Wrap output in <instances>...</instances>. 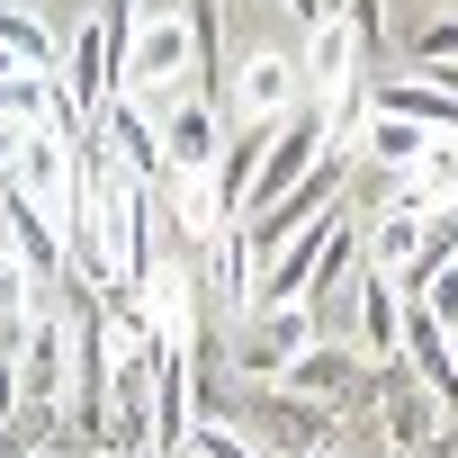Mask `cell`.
Returning <instances> with one entry per match:
<instances>
[{
	"instance_id": "6da1fadb",
	"label": "cell",
	"mask_w": 458,
	"mask_h": 458,
	"mask_svg": "<svg viewBox=\"0 0 458 458\" xmlns=\"http://www.w3.org/2000/svg\"><path fill=\"white\" fill-rule=\"evenodd\" d=\"M198 81V46H189V28H180V10H162V19H135V37H126V64H117V90H135V99H162V90H189ZM207 90V81H198Z\"/></svg>"
},
{
	"instance_id": "7a4b0ae2",
	"label": "cell",
	"mask_w": 458,
	"mask_h": 458,
	"mask_svg": "<svg viewBox=\"0 0 458 458\" xmlns=\"http://www.w3.org/2000/svg\"><path fill=\"white\" fill-rule=\"evenodd\" d=\"M153 117H162V171H207L216 153H225V108H216V90H162L153 99Z\"/></svg>"
},
{
	"instance_id": "3957f363",
	"label": "cell",
	"mask_w": 458,
	"mask_h": 458,
	"mask_svg": "<svg viewBox=\"0 0 458 458\" xmlns=\"http://www.w3.org/2000/svg\"><path fill=\"white\" fill-rule=\"evenodd\" d=\"M297 90H306L315 108H333V99H351V90H360V37H351V19H342V10H324V19L306 28Z\"/></svg>"
},
{
	"instance_id": "277c9868",
	"label": "cell",
	"mask_w": 458,
	"mask_h": 458,
	"mask_svg": "<svg viewBox=\"0 0 458 458\" xmlns=\"http://www.w3.org/2000/svg\"><path fill=\"white\" fill-rule=\"evenodd\" d=\"M306 342H315V315L306 306H252L243 333H234V360H243V377H279Z\"/></svg>"
},
{
	"instance_id": "5b68a950",
	"label": "cell",
	"mask_w": 458,
	"mask_h": 458,
	"mask_svg": "<svg viewBox=\"0 0 458 458\" xmlns=\"http://www.w3.org/2000/svg\"><path fill=\"white\" fill-rule=\"evenodd\" d=\"M270 386H279V395H297V404H324V413H333V404H351V395L369 386V360H360V351H324V342H306Z\"/></svg>"
},
{
	"instance_id": "8992f818",
	"label": "cell",
	"mask_w": 458,
	"mask_h": 458,
	"mask_svg": "<svg viewBox=\"0 0 458 458\" xmlns=\"http://www.w3.org/2000/svg\"><path fill=\"white\" fill-rule=\"evenodd\" d=\"M225 99L243 108V126H279L306 90H297V64H288V55H261V46H252V55L234 64V81H225Z\"/></svg>"
},
{
	"instance_id": "52a82bcc",
	"label": "cell",
	"mask_w": 458,
	"mask_h": 458,
	"mask_svg": "<svg viewBox=\"0 0 458 458\" xmlns=\"http://www.w3.org/2000/svg\"><path fill=\"white\" fill-rule=\"evenodd\" d=\"M369 108H386V117H404V126H422V135L458 144V99H449V90H431L422 72H404V81H377V90H369Z\"/></svg>"
},
{
	"instance_id": "ba28073f",
	"label": "cell",
	"mask_w": 458,
	"mask_h": 458,
	"mask_svg": "<svg viewBox=\"0 0 458 458\" xmlns=\"http://www.w3.org/2000/svg\"><path fill=\"white\" fill-rule=\"evenodd\" d=\"M395 324H404V288L386 270H360V360H395Z\"/></svg>"
},
{
	"instance_id": "9c48e42d",
	"label": "cell",
	"mask_w": 458,
	"mask_h": 458,
	"mask_svg": "<svg viewBox=\"0 0 458 458\" xmlns=\"http://www.w3.org/2000/svg\"><path fill=\"white\" fill-rule=\"evenodd\" d=\"M360 153L377 162V171H413V162H431L440 153V135H422V126H404V117H386V108H369V126H360Z\"/></svg>"
},
{
	"instance_id": "30bf717a",
	"label": "cell",
	"mask_w": 458,
	"mask_h": 458,
	"mask_svg": "<svg viewBox=\"0 0 458 458\" xmlns=\"http://www.w3.org/2000/svg\"><path fill=\"white\" fill-rule=\"evenodd\" d=\"M0 46H10L19 72H55V28L28 10V0H0Z\"/></svg>"
},
{
	"instance_id": "8fae6325",
	"label": "cell",
	"mask_w": 458,
	"mask_h": 458,
	"mask_svg": "<svg viewBox=\"0 0 458 458\" xmlns=\"http://www.w3.org/2000/svg\"><path fill=\"white\" fill-rule=\"evenodd\" d=\"M180 458H270L252 431H234V422H225V413H198L189 422V440H180Z\"/></svg>"
},
{
	"instance_id": "7c38bea8",
	"label": "cell",
	"mask_w": 458,
	"mask_h": 458,
	"mask_svg": "<svg viewBox=\"0 0 458 458\" xmlns=\"http://www.w3.org/2000/svg\"><path fill=\"white\" fill-rule=\"evenodd\" d=\"M404 306H413L422 324H440V333L458 342V261H449V270H431V279H422V288H413Z\"/></svg>"
},
{
	"instance_id": "4fadbf2b",
	"label": "cell",
	"mask_w": 458,
	"mask_h": 458,
	"mask_svg": "<svg viewBox=\"0 0 458 458\" xmlns=\"http://www.w3.org/2000/svg\"><path fill=\"white\" fill-rule=\"evenodd\" d=\"M189 46H198V81H216V55H225V0H189Z\"/></svg>"
},
{
	"instance_id": "5bb4252c",
	"label": "cell",
	"mask_w": 458,
	"mask_h": 458,
	"mask_svg": "<svg viewBox=\"0 0 458 458\" xmlns=\"http://www.w3.org/2000/svg\"><path fill=\"white\" fill-rule=\"evenodd\" d=\"M422 64H458V10H440L431 28H413V72Z\"/></svg>"
},
{
	"instance_id": "9a60e30c",
	"label": "cell",
	"mask_w": 458,
	"mask_h": 458,
	"mask_svg": "<svg viewBox=\"0 0 458 458\" xmlns=\"http://www.w3.org/2000/svg\"><path fill=\"white\" fill-rule=\"evenodd\" d=\"M333 10L351 19V37H360V46H386V0H333Z\"/></svg>"
},
{
	"instance_id": "2e32d148",
	"label": "cell",
	"mask_w": 458,
	"mask_h": 458,
	"mask_svg": "<svg viewBox=\"0 0 458 458\" xmlns=\"http://www.w3.org/2000/svg\"><path fill=\"white\" fill-rule=\"evenodd\" d=\"M19 144H28V126H10V117H0V180H10V162H19Z\"/></svg>"
},
{
	"instance_id": "e0dca14e",
	"label": "cell",
	"mask_w": 458,
	"mask_h": 458,
	"mask_svg": "<svg viewBox=\"0 0 458 458\" xmlns=\"http://www.w3.org/2000/svg\"><path fill=\"white\" fill-rule=\"evenodd\" d=\"M288 10H297V19H306V28H315V19H324V10H333V0H288Z\"/></svg>"
},
{
	"instance_id": "ac0fdd59",
	"label": "cell",
	"mask_w": 458,
	"mask_h": 458,
	"mask_svg": "<svg viewBox=\"0 0 458 458\" xmlns=\"http://www.w3.org/2000/svg\"><path fill=\"white\" fill-rule=\"evenodd\" d=\"M10 458H64V449H55V440H37V449H10Z\"/></svg>"
},
{
	"instance_id": "d6986e66",
	"label": "cell",
	"mask_w": 458,
	"mask_h": 458,
	"mask_svg": "<svg viewBox=\"0 0 458 458\" xmlns=\"http://www.w3.org/2000/svg\"><path fill=\"white\" fill-rule=\"evenodd\" d=\"M10 72H19V64H10V46H0V81H10Z\"/></svg>"
},
{
	"instance_id": "ffe728a7",
	"label": "cell",
	"mask_w": 458,
	"mask_h": 458,
	"mask_svg": "<svg viewBox=\"0 0 458 458\" xmlns=\"http://www.w3.org/2000/svg\"><path fill=\"white\" fill-rule=\"evenodd\" d=\"M324 458H342V449H324Z\"/></svg>"
},
{
	"instance_id": "44dd1931",
	"label": "cell",
	"mask_w": 458,
	"mask_h": 458,
	"mask_svg": "<svg viewBox=\"0 0 458 458\" xmlns=\"http://www.w3.org/2000/svg\"><path fill=\"white\" fill-rule=\"evenodd\" d=\"M449 369H458V360H449Z\"/></svg>"
}]
</instances>
